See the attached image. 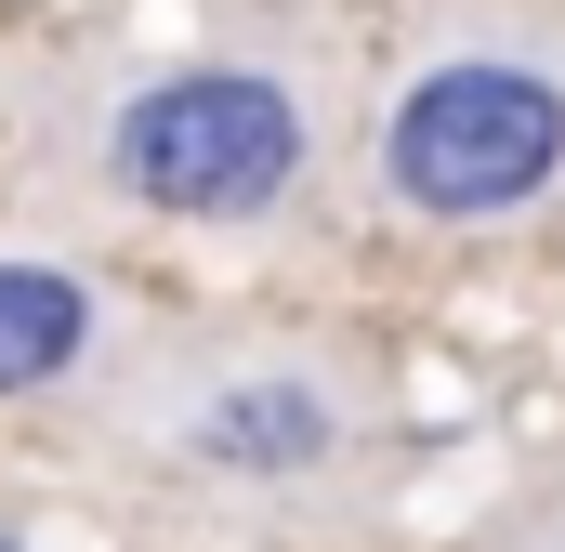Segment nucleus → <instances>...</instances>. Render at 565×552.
Here are the masks:
<instances>
[{
    "instance_id": "f257e3e1",
    "label": "nucleus",
    "mask_w": 565,
    "mask_h": 552,
    "mask_svg": "<svg viewBox=\"0 0 565 552\" xmlns=\"http://www.w3.org/2000/svg\"><path fill=\"white\" fill-rule=\"evenodd\" d=\"M119 447L158 474H198V487H316L369 447L382 382L329 342H171L145 355L132 382L106 395Z\"/></svg>"
},
{
    "instance_id": "f03ea898",
    "label": "nucleus",
    "mask_w": 565,
    "mask_h": 552,
    "mask_svg": "<svg viewBox=\"0 0 565 552\" xmlns=\"http://www.w3.org/2000/svg\"><path fill=\"white\" fill-rule=\"evenodd\" d=\"M565 184V53L473 26L434 40L382 106V198L408 224H513Z\"/></svg>"
},
{
    "instance_id": "7ed1b4c3",
    "label": "nucleus",
    "mask_w": 565,
    "mask_h": 552,
    "mask_svg": "<svg viewBox=\"0 0 565 552\" xmlns=\"http://www.w3.org/2000/svg\"><path fill=\"white\" fill-rule=\"evenodd\" d=\"M316 171V93L250 53L158 66L106 106V184L158 224H264Z\"/></svg>"
},
{
    "instance_id": "20e7f679",
    "label": "nucleus",
    "mask_w": 565,
    "mask_h": 552,
    "mask_svg": "<svg viewBox=\"0 0 565 552\" xmlns=\"http://www.w3.org/2000/svg\"><path fill=\"white\" fill-rule=\"evenodd\" d=\"M93 342H106V289H93V276L0 251V395H53V382H79Z\"/></svg>"
},
{
    "instance_id": "39448f33",
    "label": "nucleus",
    "mask_w": 565,
    "mask_h": 552,
    "mask_svg": "<svg viewBox=\"0 0 565 552\" xmlns=\"http://www.w3.org/2000/svg\"><path fill=\"white\" fill-rule=\"evenodd\" d=\"M0 552H13V540H0Z\"/></svg>"
}]
</instances>
